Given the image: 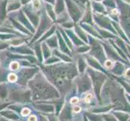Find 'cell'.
<instances>
[{
  "mask_svg": "<svg viewBox=\"0 0 130 121\" xmlns=\"http://www.w3.org/2000/svg\"><path fill=\"white\" fill-rule=\"evenodd\" d=\"M8 80H9V82H15V81L17 80L16 75L14 74H11L10 75L8 76Z\"/></svg>",
  "mask_w": 130,
  "mask_h": 121,
  "instance_id": "1",
  "label": "cell"
},
{
  "mask_svg": "<svg viewBox=\"0 0 130 121\" xmlns=\"http://www.w3.org/2000/svg\"><path fill=\"white\" fill-rule=\"evenodd\" d=\"M19 67H20V65L17 62H12L11 65V69L13 70H17L18 69H19Z\"/></svg>",
  "mask_w": 130,
  "mask_h": 121,
  "instance_id": "2",
  "label": "cell"
},
{
  "mask_svg": "<svg viewBox=\"0 0 130 121\" xmlns=\"http://www.w3.org/2000/svg\"><path fill=\"white\" fill-rule=\"evenodd\" d=\"M31 112V111L30 109L28 108H24L23 109V111H22V115H23L24 116H27V115H28Z\"/></svg>",
  "mask_w": 130,
  "mask_h": 121,
  "instance_id": "3",
  "label": "cell"
},
{
  "mask_svg": "<svg viewBox=\"0 0 130 121\" xmlns=\"http://www.w3.org/2000/svg\"><path fill=\"white\" fill-rule=\"evenodd\" d=\"M91 98H92V95H91V94H88V95L86 97H85L84 100H85V102H89L90 101H91Z\"/></svg>",
  "mask_w": 130,
  "mask_h": 121,
  "instance_id": "4",
  "label": "cell"
},
{
  "mask_svg": "<svg viewBox=\"0 0 130 121\" xmlns=\"http://www.w3.org/2000/svg\"><path fill=\"white\" fill-rule=\"evenodd\" d=\"M78 102V98H71V100H70V103L71 104H77Z\"/></svg>",
  "mask_w": 130,
  "mask_h": 121,
  "instance_id": "5",
  "label": "cell"
},
{
  "mask_svg": "<svg viewBox=\"0 0 130 121\" xmlns=\"http://www.w3.org/2000/svg\"><path fill=\"white\" fill-rule=\"evenodd\" d=\"M73 111H74V112H76V113H77V112H79V111H81V107H74Z\"/></svg>",
  "mask_w": 130,
  "mask_h": 121,
  "instance_id": "6",
  "label": "cell"
},
{
  "mask_svg": "<svg viewBox=\"0 0 130 121\" xmlns=\"http://www.w3.org/2000/svg\"><path fill=\"white\" fill-rule=\"evenodd\" d=\"M28 121H37V117H36L35 115H32V116H30V117H29Z\"/></svg>",
  "mask_w": 130,
  "mask_h": 121,
  "instance_id": "7",
  "label": "cell"
},
{
  "mask_svg": "<svg viewBox=\"0 0 130 121\" xmlns=\"http://www.w3.org/2000/svg\"><path fill=\"white\" fill-rule=\"evenodd\" d=\"M34 7L36 8H38L40 7V3L38 1H35V3H34Z\"/></svg>",
  "mask_w": 130,
  "mask_h": 121,
  "instance_id": "8",
  "label": "cell"
}]
</instances>
